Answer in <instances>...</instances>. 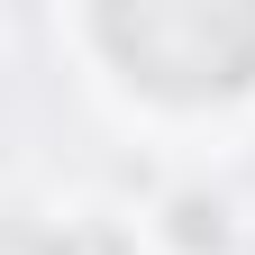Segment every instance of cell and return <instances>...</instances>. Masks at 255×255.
Segmentation results:
<instances>
[{
  "instance_id": "3957f363",
  "label": "cell",
  "mask_w": 255,
  "mask_h": 255,
  "mask_svg": "<svg viewBox=\"0 0 255 255\" xmlns=\"http://www.w3.org/2000/svg\"><path fill=\"white\" fill-rule=\"evenodd\" d=\"M55 255H119L110 237H73V246H55Z\"/></svg>"
},
{
  "instance_id": "6da1fadb",
  "label": "cell",
  "mask_w": 255,
  "mask_h": 255,
  "mask_svg": "<svg viewBox=\"0 0 255 255\" xmlns=\"http://www.w3.org/2000/svg\"><path fill=\"white\" fill-rule=\"evenodd\" d=\"M91 27L119 55V73L164 101L255 82V0H101Z\"/></svg>"
},
{
  "instance_id": "7a4b0ae2",
  "label": "cell",
  "mask_w": 255,
  "mask_h": 255,
  "mask_svg": "<svg viewBox=\"0 0 255 255\" xmlns=\"http://www.w3.org/2000/svg\"><path fill=\"white\" fill-rule=\"evenodd\" d=\"M173 237H182V246H219V210L182 201V210H173Z\"/></svg>"
}]
</instances>
